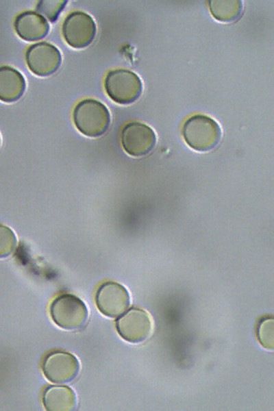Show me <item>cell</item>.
Returning a JSON list of instances; mask_svg holds the SVG:
<instances>
[{
  "label": "cell",
  "mask_w": 274,
  "mask_h": 411,
  "mask_svg": "<svg viewBox=\"0 0 274 411\" xmlns=\"http://www.w3.org/2000/svg\"><path fill=\"white\" fill-rule=\"evenodd\" d=\"M186 143L199 152H207L216 148L222 136L221 127L212 118L204 114L189 117L182 126Z\"/></svg>",
  "instance_id": "cell-1"
},
{
  "label": "cell",
  "mask_w": 274,
  "mask_h": 411,
  "mask_svg": "<svg viewBox=\"0 0 274 411\" xmlns=\"http://www.w3.org/2000/svg\"><path fill=\"white\" fill-rule=\"evenodd\" d=\"M73 121L82 134L96 138L106 132L111 119L110 112L103 103L94 99H85L75 106Z\"/></svg>",
  "instance_id": "cell-2"
},
{
  "label": "cell",
  "mask_w": 274,
  "mask_h": 411,
  "mask_svg": "<svg viewBox=\"0 0 274 411\" xmlns=\"http://www.w3.org/2000/svg\"><path fill=\"white\" fill-rule=\"evenodd\" d=\"M108 96L119 104H131L141 96L142 83L135 73L124 68L110 71L104 80Z\"/></svg>",
  "instance_id": "cell-3"
},
{
  "label": "cell",
  "mask_w": 274,
  "mask_h": 411,
  "mask_svg": "<svg viewBox=\"0 0 274 411\" xmlns=\"http://www.w3.org/2000/svg\"><path fill=\"white\" fill-rule=\"evenodd\" d=\"M50 314L57 325L67 330L82 328L88 317L84 303L71 294H63L55 299L50 306Z\"/></svg>",
  "instance_id": "cell-4"
},
{
  "label": "cell",
  "mask_w": 274,
  "mask_h": 411,
  "mask_svg": "<svg viewBox=\"0 0 274 411\" xmlns=\"http://www.w3.org/2000/svg\"><path fill=\"white\" fill-rule=\"evenodd\" d=\"M96 24L92 18L86 12H71L63 21L62 34L66 42L75 49L88 47L95 39Z\"/></svg>",
  "instance_id": "cell-5"
},
{
  "label": "cell",
  "mask_w": 274,
  "mask_h": 411,
  "mask_svg": "<svg viewBox=\"0 0 274 411\" xmlns=\"http://www.w3.org/2000/svg\"><path fill=\"white\" fill-rule=\"evenodd\" d=\"M121 145L125 151L133 157L149 153L156 144L154 131L145 123L132 121L126 124L121 132Z\"/></svg>",
  "instance_id": "cell-6"
},
{
  "label": "cell",
  "mask_w": 274,
  "mask_h": 411,
  "mask_svg": "<svg viewBox=\"0 0 274 411\" xmlns=\"http://www.w3.org/2000/svg\"><path fill=\"white\" fill-rule=\"evenodd\" d=\"M25 61L34 74L47 77L59 68L62 63V55L54 45L40 42L32 45L27 49Z\"/></svg>",
  "instance_id": "cell-7"
},
{
  "label": "cell",
  "mask_w": 274,
  "mask_h": 411,
  "mask_svg": "<svg viewBox=\"0 0 274 411\" xmlns=\"http://www.w3.org/2000/svg\"><path fill=\"white\" fill-rule=\"evenodd\" d=\"M42 370L45 377L51 382L68 383L78 375L79 363L73 354L56 351L45 358Z\"/></svg>",
  "instance_id": "cell-8"
},
{
  "label": "cell",
  "mask_w": 274,
  "mask_h": 411,
  "mask_svg": "<svg viewBox=\"0 0 274 411\" xmlns=\"http://www.w3.org/2000/svg\"><path fill=\"white\" fill-rule=\"evenodd\" d=\"M116 325L120 336L132 343L145 340L152 329L151 316L146 311L139 308L128 310L117 320Z\"/></svg>",
  "instance_id": "cell-9"
},
{
  "label": "cell",
  "mask_w": 274,
  "mask_h": 411,
  "mask_svg": "<svg viewBox=\"0 0 274 411\" xmlns=\"http://www.w3.org/2000/svg\"><path fill=\"white\" fill-rule=\"evenodd\" d=\"M96 303L103 314L108 317H116L129 306V295L121 284L106 282L97 291Z\"/></svg>",
  "instance_id": "cell-10"
},
{
  "label": "cell",
  "mask_w": 274,
  "mask_h": 411,
  "mask_svg": "<svg viewBox=\"0 0 274 411\" xmlns=\"http://www.w3.org/2000/svg\"><path fill=\"white\" fill-rule=\"evenodd\" d=\"M14 27L18 36L28 42L44 38L49 31V25L43 16L30 10L16 16Z\"/></svg>",
  "instance_id": "cell-11"
},
{
  "label": "cell",
  "mask_w": 274,
  "mask_h": 411,
  "mask_svg": "<svg viewBox=\"0 0 274 411\" xmlns=\"http://www.w3.org/2000/svg\"><path fill=\"white\" fill-rule=\"evenodd\" d=\"M26 82L23 75L9 66H0V100L12 103L24 94Z\"/></svg>",
  "instance_id": "cell-12"
},
{
  "label": "cell",
  "mask_w": 274,
  "mask_h": 411,
  "mask_svg": "<svg viewBox=\"0 0 274 411\" xmlns=\"http://www.w3.org/2000/svg\"><path fill=\"white\" fill-rule=\"evenodd\" d=\"M42 400L45 408L50 411L73 410L76 406L75 395L66 386H51L47 388Z\"/></svg>",
  "instance_id": "cell-13"
},
{
  "label": "cell",
  "mask_w": 274,
  "mask_h": 411,
  "mask_svg": "<svg viewBox=\"0 0 274 411\" xmlns=\"http://www.w3.org/2000/svg\"><path fill=\"white\" fill-rule=\"evenodd\" d=\"M211 14L217 21L232 22L238 18L242 10V3L239 0L210 1Z\"/></svg>",
  "instance_id": "cell-14"
},
{
  "label": "cell",
  "mask_w": 274,
  "mask_h": 411,
  "mask_svg": "<svg viewBox=\"0 0 274 411\" xmlns=\"http://www.w3.org/2000/svg\"><path fill=\"white\" fill-rule=\"evenodd\" d=\"M257 336L260 344L267 349L273 348V319L263 318L257 327Z\"/></svg>",
  "instance_id": "cell-15"
},
{
  "label": "cell",
  "mask_w": 274,
  "mask_h": 411,
  "mask_svg": "<svg viewBox=\"0 0 274 411\" xmlns=\"http://www.w3.org/2000/svg\"><path fill=\"white\" fill-rule=\"evenodd\" d=\"M16 235L8 226L0 223V258L8 257L16 247Z\"/></svg>",
  "instance_id": "cell-16"
},
{
  "label": "cell",
  "mask_w": 274,
  "mask_h": 411,
  "mask_svg": "<svg viewBox=\"0 0 274 411\" xmlns=\"http://www.w3.org/2000/svg\"><path fill=\"white\" fill-rule=\"evenodd\" d=\"M67 1H40L36 10L44 14L51 22H55L64 9Z\"/></svg>",
  "instance_id": "cell-17"
},
{
  "label": "cell",
  "mask_w": 274,
  "mask_h": 411,
  "mask_svg": "<svg viewBox=\"0 0 274 411\" xmlns=\"http://www.w3.org/2000/svg\"><path fill=\"white\" fill-rule=\"evenodd\" d=\"M0 145H1V137H0Z\"/></svg>",
  "instance_id": "cell-18"
}]
</instances>
